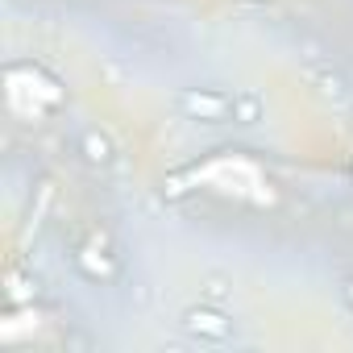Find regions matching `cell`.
<instances>
[{
    "instance_id": "cell-1",
    "label": "cell",
    "mask_w": 353,
    "mask_h": 353,
    "mask_svg": "<svg viewBox=\"0 0 353 353\" xmlns=\"http://www.w3.org/2000/svg\"><path fill=\"white\" fill-rule=\"evenodd\" d=\"M183 332L200 336V341H229L233 336V320L221 312V303H196L183 312Z\"/></svg>"
},
{
    "instance_id": "cell-2",
    "label": "cell",
    "mask_w": 353,
    "mask_h": 353,
    "mask_svg": "<svg viewBox=\"0 0 353 353\" xmlns=\"http://www.w3.org/2000/svg\"><path fill=\"white\" fill-rule=\"evenodd\" d=\"M179 108H183L192 121H208V125H216V121L229 117L233 96H225V92H208V88H188V92L179 96Z\"/></svg>"
},
{
    "instance_id": "cell-3",
    "label": "cell",
    "mask_w": 353,
    "mask_h": 353,
    "mask_svg": "<svg viewBox=\"0 0 353 353\" xmlns=\"http://www.w3.org/2000/svg\"><path fill=\"white\" fill-rule=\"evenodd\" d=\"M75 262H79V270H83L88 279H112V274H117V262H112L108 254H100V250H79Z\"/></svg>"
},
{
    "instance_id": "cell-4",
    "label": "cell",
    "mask_w": 353,
    "mask_h": 353,
    "mask_svg": "<svg viewBox=\"0 0 353 353\" xmlns=\"http://www.w3.org/2000/svg\"><path fill=\"white\" fill-rule=\"evenodd\" d=\"M229 117H233L237 125H258V121H262V100H258L254 92H241V96H233Z\"/></svg>"
},
{
    "instance_id": "cell-5",
    "label": "cell",
    "mask_w": 353,
    "mask_h": 353,
    "mask_svg": "<svg viewBox=\"0 0 353 353\" xmlns=\"http://www.w3.org/2000/svg\"><path fill=\"white\" fill-rule=\"evenodd\" d=\"M79 145H83V158H88L92 166H104V162H112V141H108L104 133H96V129H88Z\"/></svg>"
},
{
    "instance_id": "cell-6",
    "label": "cell",
    "mask_w": 353,
    "mask_h": 353,
    "mask_svg": "<svg viewBox=\"0 0 353 353\" xmlns=\"http://www.w3.org/2000/svg\"><path fill=\"white\" fill-rule=\"evenodd\" d=\"M320 92H324V96H341V92H345L341 75H320Z\"/></svg>"
},
{
    "instance_id": "cell-7",
    "label": "cell",
    "mask_w": 353,
    "mask_h": 353,
    "mask_svg": "<svg viewBox=\"0 0 353 353\" xmlns=\"http://www.w3.org/2000/svg\"><path fill=\"white\" fill-rule=\"evenodd\" d=\"M225 295H229V287H225L221 279H208V299H212V303H221Z\"/></svg>"
},
{
    "instance_id": "cell-8",
    "label": "cell",
    "mask_w": 353,
    "mask_h": 353,
    "mask_svg": "<svg viewBox=\"0 0 353 353\" xmlns=\"http://www.w3.org/2000/svg\"><path fill=\"white\" fill-rule=\"evenodd\" d=\"M345 299H349V303H353V279H349V283H345Z\"/></svg>"
}]
</instances>
